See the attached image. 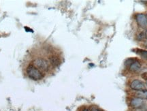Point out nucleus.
<instances>
[{
  "instance_id": "nucleus-1",
  "label": "nucleus",
  "mask_w": 147,
  "mask_h": 111,
  "mask_svg": "<svg viewBox=\"0 0 147 111\" xmlns=\"http://www.w3.org/2000/svg\"><path fill=\"white\" fill-rule=\"evenodd\" d=\"M51 56L46 57L41 56L39 49H31L25 57L23 63V73L30 79L40 80L44 78L46 74L53 67L51 63Z\"/></svg>"
},
{
  "instance_id": "nucleus-2",
  "label": "nucleus",
  "mask_w": 147,
  "mask_h": 111,
  "mask_svg": "<svg viewBox=\"0 0 147 111\" xmlns=\"http://www.w3.org/2000/svg\"><path fill=\"white\" fill-rule=\"evenodd\" d=\"M136 21L138 25L142 29L147 27V17L144 14H138L136 15Z\"/></svg>"
},
{
  "instance_id": "nucleus-3",
  "label": "nucleus",
  "mask_w": 147,
  "mask_h": 111,
  "mask_svg": "<svg viewBox=\"0 0 147 111\" xmlns=\"http://www.w3.org/2000/svg\"><path fill=\"white\" fill-rule=\"evenodd\" d=\"M130 87L134 90L141 91L144 89V84L140 80H134L131 83Z\"/></svg>"
},
{
  "instance_id": "nucleus-4",
  "label": "nucleus",
  "mask_w": 147,
  "mask_h": 111,
  "mask_svg": "<svg viewBox=\"0 0 147 111\" xmlns=\"http://www.w3.org/2000/svg\"><path fill=\"white\" fill-rule=\"evenodd\" d=\"M143 104H144L143 100L140 99V98H134V99H132V101H131V106L134 108H140L141 106H142Z\"/></svg>"
},
{
  "instance_id": "nucleus-5",
  "label": "nucleus",
  "mask_w": 147,
  "mask_h": 111,
  "mask_svg": "<svg viewBox=\"0 0 147 111\" xmlns=\"http://www.w3.org/2000/svg\"><path fill=\"white\" fill-rule=\"evenodd\" d=\"M136 98H140L142 100H145L147 99V90H141V91H138L136 93Z\"/></svg>"
},
{
  "instance_id": "nucleus-6",
  "label": "nucleus",
  "mask_w": 147,
  "mask_h": 111,
  "mask_svg": "<svg viewBox=\"0 0 147 111\" xmlns=\"http://www.w3.org/2000/svg\"><path fill=\"white\" fill-rule=\"evenodd\" d=\"M140 68L141 65L140 62H138V61H136L130 66V70L132 72H137L140 69Z\"/></svg>"
},
{
  "instance_id": "nucleus-7",
  "label": "nucleus",
  "mask_w": 147,
  "mask_h": 111,
  "mask_svg": "<svg viewBox=\"0 0 147 111\" xmlns=\"http://www.w3.org/2000/svg\"><path fill=\"white\" fill-rule=\"evenodd\" d=\"M136 53L138 55H139L141 57H142L143 59L145 60H147V51H144V50L141 49H138L136 51Z\"/></svg>"
},
{
  "instance_id": "nucleus-8",
  "label": "nucleus",
  "mask_w": 147,
  "mask_h": 111,
  "mask_svg": "<svg viewBox=\"0 0 147 111\" xmlns=\"http://www.w3.org/2000/svg\"><path fill=\"white\" fill-rule=\"evenodd\" d=\"M136 60H135V59H127V60L125 61V65L126 66H129V67H130V66L132 65V64H133L134 62H136Z\"/></svg>"
},
{
  "instance_id": "nucleus-9",
  "label": "nucleus",
  "mask_w": 147,
  "mask_h": 111,
  "mask_svg": "<svg viewBox=\"0 0 147 111\" xmlns=\"http://www.w3.org/2000/svg\"><path fill=\"white\" fill-rule=\"evenodd\" d=\"M91 111H102V110H100V109H98V108H93Z\"/></svg>"
},
{
  "instance_id": "nucleus-10",
  "label": "nucleus",
  "mask_w": 147,
  "mask_h": 111,
  "mask_svg": "<svg viewBox=\"0 0 147 111\" xmlns=\"http://www.w3.org/2000/svg\"><path fill=\"white\" fill-rule=\"evenodd\" d=\"M145 37H146V38H147V30H146V33H145Z\"/></svg>"
},
{
  "instance_id": "nucleus-11",
  "label": "nucleus",
  "mask_w": 147,
  "mask_h": 111,
  "mask_svg": "<svg viewBox=\"0 0 147 111\" xmlns=\"http://www.w3.org/2000/svg\"><path fill=\"white\" fill-rule=\"evenodd\" d=\"M82 111H89V110H87V109H85V110H82Z\"/></svg>"
},
{
  "instance_id": "nucleus-12",
  "label": "nucleus",
  "mask_w": 147,
  "mask_h": 111,
  "mask_svg": "<svg viewBox=\"0 0 147 111\" xmlns=\"http://www.w3.org/2000/svg\"><path fill=\"white\" fill-rule=\"evenodd\" d=\"M145 46H146V47L147 48V43H146V44H145Z\"/></svg>"
}]
</instances>
